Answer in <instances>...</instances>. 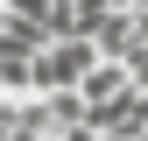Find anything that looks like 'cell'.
I'll return each mask as SVG.
<instances>
[{
	"mask_svg": "<svg viewBox=\"0 0 148 141\" xmlns=\"http://www.w3.org/2000/svg\"><path fill=\"white\" fill-rule=\"evenodd\" d=\"M99 141H106V134H99Z\"/></svg>",
	"mask_w": 148,
	"mask_h": 141,
	"instance_id": "6da1fadb",
	"label": "cell"
}]
</instances>
